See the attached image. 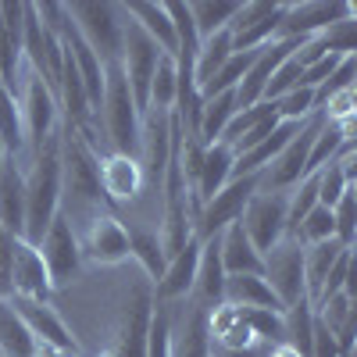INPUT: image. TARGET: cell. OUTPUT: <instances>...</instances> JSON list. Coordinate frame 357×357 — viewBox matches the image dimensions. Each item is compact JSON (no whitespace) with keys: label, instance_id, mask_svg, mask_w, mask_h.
<instances>
[{"label":"cell","instance_id":"40","mask_svg":"<svg viewBox=\"0 0 357 357\" xmlns=\"http://www.w3.org/2000/svg\"><path fill=\"white\" fill-rule=\"evenodd\" d=\"M314 43H318L325 54L354 57V50H357V15H354V18H343V22H336V25H329L325 33L314 36Z\"/></svg>","mask_w":357,"mask_h":357},{"label":"cell","instance_id":"9","mask_svg":"<svg viewBox=\"0 0 357 357\" xmlns=\"http://www.w3.org/2000/svg\"><path fill=\"white\" fill-rule=\"evenodd\" d=\"M282 11L286 0H247L240 4V11L229 22V36H232V50H261L279 36L282 25Z\"/></svg>","mask_w":357,"mask_h":357},{"label":"cell","instance_id":"12","mask_svg":"<svg viewBox=\"0 0 357 357\" xmlns=\"http://www.w3.org/2000/svg\"><path fill=\"white\" fill-rule=\"evenodd\" d=\"M261 279L272 286V293L279 296V304L289 307L304 296V247L282 236V240L264 254L261 264Z\"/></svg>","mask_w":357,"mask_h":357},{"label":"cell","instance_id":"33","mask_svg":"<svg viewBox=\"0 0 357 357\" xmlns=\"http://www.w3.org/2000/svg\"><path fill=\"white\" fill-rule=\"evenodd\" d=\"M229 54H232V36H229V29H222V33L200 40V50H197V57H193V79H197V89H200L207 79H211L225 61H229Z\"/></svg>","mask_w":357,"mask_h":357},{"label":"cell","instance_id":"21","mask_svg":"<svg viewBox=\"0 0 357 357\" xmlns=\"http://www.w3.org/2000/svg\"><path fill=\"white\" fill-rule=\"evenodd\" d=\"M207 336H211L215 350H254L257 340L243 318V307L218 304L207 311Z\"/></svg>","mask_w":357,"mask_h":357},{"label":"cell","instance_id":"29","mask_svg":"<svg viewBox=\"0 0 357 357\" xmlns=\"http://www.w3.org/2000/svg\"><path fill=\"white\" fill-rule=\"evenodd\" d=\"M347 247L336 243V240H325V243H314V247H304V296L314 304L318 293L325 286V275L333 272V264L340 261Z\"/></svg>","mask_w":357,"mask_h":357},{"label":"cell","instance_id":"2","mask_svg":"<svg viewBox=\"0 0 357 357\" xmlns=\"http://www.w3.org/2000/svg\"><path fill=\"white\" fill-rule=\"evenodd\" d=\"M97 111H104V129H107V139H111V151L139 158V118L143 114H139V107L129 93L126 72L118 61L104 68V97H100Z\"/></svg>","mask_w":357,"mask_h":357},{"label":"cell","instance_id":"23","mask_svg":"<svg viewBox=\"0 0 357 357\" xmlns=\"http://www.w3.org/2000/svg\"><path fill=\"white\" fill-rule=\"evenodd\" d=\"M118 8H122V15L129 22H136L143 33L161 47V54L175 57V25H172V18L165 11V0L161 4L158 0H129V4H118Z\"/></svg>","mask_w":357,"mask_h":357},{"label":"cell","instance_id":"17","mask_svg":"<svg viewBox=\"0 0 357 357\" xmlns=\"http://www.w3.org/2000/svg\"><path fill=\"white\" fill-rule=\"evenodd\" d=\"M79 254L93 264H118L126 261L132 250H129V229L118 222L114 215H97L89 222L86 236L79 240Z\"/></svg>","mask_w":357,"mask_h":357},{"label":"cell","instance_id":"14","mask_svg":"<svg viewBox=\"0 0 357 357\" xmlns=\"http://www.w3.org/2000/svg\"><path fill=\"white\" fill-rule=\"evenodd\" d=\"M22 104V126H25V146H33V151H40V146L54 136V126H57V97L54 89L29 72L25 79V97L18 100Z\"/></svg>","mask_w":357,"mask_h":357},{"label":"cell","instance_id":"7","mask_svg":"<svg viewBox=\"0 0 357 357\" xmlns=\"http://www.w3.org/2000/svg\"><path fill=\"white\" fill-rule=\"evenodd\" d=\"M61 193L75 197L79 204H93L104 197L97 154L79 139L75 129H65V136H61Z\"/></svg>","mask_w":357,"mask_h":357},{"label":"cell","instance_id":"45","mask_svg":"<svg viewBox=\"0 0 357 357\" xmlns=\"http://www.w3.org/2000/svg\"><path fill=\"white\" fill-rule=\"evenodd\" d=\"M354 75H357V61H354V57H343V61H340V68H336L329 79H325V82L314 89V107H321V104L329 100V97H336L340 89L354 86Z\"/></svg>","mask_w":357,"mask_h":357},{"label":"cell","instance_id":"13","mask_svg":"<svg viewBox=\"0 0 357 357\" xmlns=\"http://www.w3.org/2000/svg\"><path fill=\"white\" fill-rule=\"evenodd\" d=\"M43 264H47V275L54 286H65L72 282V275L79 272V264H82V254H79V236L72 229V218L65 211H57L50 229L43 232V240L36 243Z\"/></svg>","mask_w":357,"mask_h":357},{"label":"cell","instance_id":"26","mask_svg":"<svg viewBox=\"0 0 357 357\" xmlns=\"http://www.w3.org/2000/svg\"><path fill=\"white\" fill-rule=\"evenodd\" d=\"M301 126H304V122H301ZM301 126H296V122H279L257 146H250V151H243V154H236L232 178H240V175H261L268 165H272V161L282 154V146L296 136V129H301Z\"/></svg>","mask_w":357,"mask_h":357},{"label":"cell","instance_id":"47","mask_svg":"<svg viewBox=\"0 0 357 357\" xmlns=\"http://www.w3.org/2000/svg\"><path fill=\"white\" fill-rule=\"evenodd\" d=\"M275 126H279V118H275V114H272V118H264V122H261L257 129H250L247 136H240V139L232 143V154H243V151H250V146H257V143H261L268 132H272Z\"/></svg>","mask_w":357,"mask_h":357},{"label":"cell","instance_id":"18","mask_svg":"<svg viewBox=\"0 0 357 357\" xmlns=\"http://www.w3.org/2000/svg\"><path fill=\"white\" fill-rule=\"evenodd\" d=\"M197 264H200V240H193L178 250L175 257L165 261V272L161 279L154 282V304H172V301H186L193 293V282H197Z\"/></svg>","mask_w":357,"mask_h":357},{"label":"cell","instance_id":"38","mask_svg":"<svg viewBox=\"0 0 357 357\" xmlns=\"http://www.w3.org/2000/svg\"><path fill=\"white\" fill-rule=\"evenodd\" d=\"M289 240H296L301 247H314V243H325V240H336V225H333V211L329 207H311V211L301 218V225H296L289 232Z\"/></svg>","mask_w":357,"mask_h":357},{"label":"cell","instance_id":"31","mask_svg":"<svg viewBox=\"0 0 357 357\" xmlns=\"http://www.w3.org/2000/svg\"><path fill=\"white\" fill-rule=\"evenodd\" d=\"M236 114V93H218V97H207L204 107H200V126H197V139L207 146V143H218L225 126L232 122Z\"/></svg>","mask_w":357,"mask_h":357},{"label":"cell","instance_id":"15","mask_svg":"<svg viewBox=\"0 0 357 357\" xmlns=\"http://www.w3.org/2000/svg\"><path fill=\"white\" fill-rule=\"evenodd\" d=\"M54 293V282L47 275V264L33 243H25L22 236H15L11 243V296H25V301L47 304Z\"/></svg>","mask_w":357,"mask_h":357},{"label":"cell","instance_id":"28","mask_svg":"<svg viewBox=\"0 0 357 357\" xmlns=\"http://www.w3.org/2000/svg\"><path fill=\"white\" fill-rule=\"evenodd\" d=\"M232 165H236V154L229 143H207L204 146V161H200V183H197V200L200 207L211 200L229 178H232Z\"/></svg>","mask_w":357,"mask_h":357},{"label":"cell","instance_id":"37","mask_svg":"<svg viewBox=\"0 0 357 357\" xmlns=\"http://www.w3.org/2000/svg\"><path fill=\"white\" fill-rule=\"evenodd\" d=\"M175 89H178V72H175V57L161 54V61L151 79V100L146 111H172L175 107Z\"/></svg>","mask_w":357,"mask_h":357},{"label":"cell","instance_id":"48","mask_svg":"<svg viewBox=\"0 0 357 357\" xmlns=\"http://www.w3.org/2000/svg\"><path fill=\"white\" fill-rule=\"evenodd\" d=\"M33 357H79V350H65V347H54V343H40L36 340Z\"/></svg>","mask_w":357,"mask_h":357},{"label":"cell","instance_id":"39","mask_svg":"<svg viewBox=\"0 0 357 357\" xmlns=\"http://www.w3.org/2000/svg\"><path fill=\"white\" fill-rule=\"evenodd\" d=\"M272 107H275L279 122H296L301 126L318 111L314 107V89L311 86H296V89H289V93H282L279 100H272Z\"/></svg>","mask_w":357,"mask_h":357},{"label":"cell","instance_id":"42","mask_svg":"<svg viewBox=\"0 0 357 357\" xmlns=\"http://www.w3.org/2000/svg\"><path fill=\"white\" fill-rule=\"evenodd\" d=\"M146 357H172V318L165 304H154L146 325Z\"/></svg>","mask_w":357,"mask_h":357},{"label":"cell","instance_id":"4","mask_svg":"<svg viewBox=\"0 0 357 357\" xmlns=\"http://www.w3.org/2000/svg\"><path fill=\"white\" fill-rule=\"evenodd\" d=\"M158 61H161V47L146 36L136 22H126V25H122V54H118V65H122V72H126L129 93H132L139 114H146V100H151V79H154Z\"/></svg>","mask_w":357,"mask_h":357},{"label":"cell","instance_id":"49","mask_svg":"<svg viewBox=\"0 0 357 357\" xmlns=\"http://www.w3.org/2000/svg\"><path fill=\"white\" fill-rule=\"evenodd\" d=\"M264 357H301V350H293L289 343H275L272 350H268Z\"/></svg>","mask_w":357,"mask_h":357},{"label":"cell","instance_id":"22","mask_svg":"<svg viewBox=\"0 0 357 357\" xmlns=\"http://www.w3.org/2000/svg\"><path fill=\"white\" fill-rule=\"evenodd\" d=\"M218 254H222V268L225 275H261L264 257L254 250L250 236L243 232L240 222H232L218 232Z\"/></svg>","mask_w":357,"mask_h":357},{"label":"cell","instance_id":"27","mask_svg":"<svg viewBox=\"0 0 357 357\" xmlns=\"http://www.w3.org/2000/svg\"><path fill=\"white\" fill-rule=\"evenodd\" d=\"M222 304H232V307H261V311L286 314V307L279 304V296L272 293V286H268L261 275H225Z\"/></svg>","mask_w":357,"mask_h":357},{"label":"cell","instance_id":"5","mask_svg":"<svg viewBox=\"0 0 357 357\" xmlns=\"http://www.w3.org/2000/svg\"><path fill=\"white\" fill-rule=\"evenodd\" d=\"M261 190V175H240V178H229V183L207 200L200 211H197V222H193V236L197 240H215V236L232 225V222H240L243 215V207L247 200Z\"/></svg>","mask_w":357,"mask_h":357},{"label":"cell","instance_id":"34","mask_svg":"<svg viewBox=\"0 0 357 357\" xmlns=\"http://www.w3.org/2000/svg\"><path fill=\"white\" fill-rule=\"evenodd\" d=\"M240 11L236 0H193L190 4V15H193V25H197V36H215L222 29H229L232 15Z\"/></svg>","mask_w":357,"mask_h":357},{"label":"cell","instance_id":"36","mask_svg":"<svg viewBox=\"0 0 357 357\" xmlns=\"http://www.w3.org/2000/svg\"><path fill=\"white\" fill-rule=\"evenodd\" d=\"M129 250H132V257L139 261L143 272L151 275V282H158L161 272H165V250H161V243H158V232L129 229Z\"/></svg>","mask_w":357,"mask_h":357},{"label":"cell","instance_id":"24","mask_svg":"<svg viewBox=\"0 0 357 357\" xmlns=\"http://www.w3.org/2000/svg\"><path fill=\"white\" fill-rule=\"evenodd\" d=\"M222 289H225V268H222V254H218V236L215 240H200V264H197V304L204 311H211L222 304Z\"/></svg>","mask_w":357,"mask_h":357},{"label":"cell","instance_id":"20","mask_svg":"<svg viewBox=\"0 0 357 357\" xmlns=\"http://www.w3.org/2000/svg\"><path fill=\"white\" fill-rule=\"evenodd\" d=\"M154 296L151 289H136L126 304L122 329H118V347L111 350L114 357H146V325H151Z\"/></svg>","mask_w":357,"mask_h":357},{"label":"cell","instance_id":"44","mask_svg":"<svg viewBox=\"0 0 357 357\" xmlns=\"http://www.w3.org/2000/svg\"><path fill=\"white\" fill-rule=\"evenodd\" d=\"M296 86H304V68L293 61V54L286 57V61L275 68V75H272V82L264 86V100L272 104V100H279L282 93H289V89H296Z\"/></svg>","mask_w":357,"mask_h":357},{"label":"cell","instance_id":"1","mask_svg":"<svg viewBox=\"0 0 357 357\" xmlns=\"http://www.w3.org/2000/svg\"><path fill=\"white\" fill-rule=\"evenodd\" d=\"M61 211V139L50 136L33 151V168L25 175V243H40L54 215Z\"/></svg>","mask_w":357,"mask_h":357},{"label":"cell","instance_id":"46","mask_svg":"<svg viewBox=\"0 0 357 357\" xmlns=\"http://www.w3.org/2000/svg\"><path fill=\"white\" fill-rule=\"evenodd\" d=\"M340 61H343V57H336V54H325V57H318V61H311V65L304 68V86L318 89L325 79H329V75L340 68Z\"/></svg>","mask_w":357,"mask_h":357},{"label":"cell","instance_id":"6","mask_svg":"<svg viewBox=\"0 0 357 357\" xmlns=\"http://www.w3.org/2000/svg\"><path fill=\"white\" fill-rule=\"evenodd\" d=\"M175 139H178V126L172 111H146L139 118V154H143V178L161 193L165 183V172L175 151Z\"/></svg>","mask_w":357,"mask_h":357},{"label":"cell","instance_id":"35","mask_svg":"<svg viewBox=\"0 0 357 357\" xmlns=\"http://www.w3.org/2000/svg\"><path fill=\"white\" fill-rule=\"evenodd\" d=\"M282 321H286V343L293 350H301V357H307L311 354V336H314V307H311L307 296L289 304Z\"/></svg>","mask_w":357,"mask_h":357},{"label":"cell","instance_id":"43","mask_svg":"<svg viewBox=\"0 0 357 357\" xmlns=\"http://www.w3.org/2000/svg\"><path fill=\"white\" fill-rule=\"evenodd\" d=\"M333 225H336V243L354 247V236H357V193H354V186L333 207Z\"/></svg>","mask_w":357,"mask_h":357},{"label":"cell","instance_id":"30","mask_svg":"<svg viewBox=\"0 0 357 357\" xmlns=\"http://www.w3.org/2000/svg\"><path fill=\"white\" fill-rule=\"evenodd\" d=\"M172 357H211V336H207V311L193 307L183 321V333H172Z\"/></svg>","mask_w":357,"mask_h":357},{"label":"cell","instance_id":"50","mask_svg":"<svg viewBox=\"0 0 357 357\" xmlns=\"http://www.w3.org/2000/svg\"><path fill=\"white\" fill-rule=\"evenodd\" d=\"M97 357H114V354H111V350H104V354H97Z\"/></svg>","mask_w":357,"mask_h":357},{"label":"cell","instance_id":"10","mask_svg":"<svg viewBox=\"0 0 357 357\" xmlns=\"http://www.w3.org/2000/svg\"><path fill=\"white\" fill-rule=\"evenodd\" d=\"M286 204H289V193L257 190V193L247 200V207H243L240 225H243V232L250 236V243H254V250H257L261 257L286 236Z\"/></svg>","mask_w":357,"mask_h":357},{"label":"cell","instance_id":"41","mask_svg":"<svg viewBox=\"0 0 357 357\" xmlns=\"http://www.w3.org/2000/svg\"><path fill=\"white\" fill-rule=\"evenodd\" d=\"M272 114H275V107L268 104V100H257V104H250V107H240V111L232 114V122L225 126L222 143H229V146H232L240 136H247L250 129H257V126L264 122V118H272Z\"/></svg>","mask_w":357,"mask_h":357},{"label":"cell","instance_id":"32","mask_svg":"<svg viewBox=\"0 0 357 357\" xmlns=\"http://www.w3.org/2000/svg\"><path fill=\"white\" fill-rule=\"evenodd\" d=\"M33 333L25 329V321L11 311L8 301H0V357H33Z\"/></svg>","mask_w":357,"mask_h":357},{"label":"cell","instance_id":"8","mask_svg":"<svg viewBox=\"0 0 357 357\" xmlns=\"http://www.w3.org/2000/svg\"><path fill=\"white\" fill-rule=\"evenodd\" d=\"M354 15H357V8L347 4V0H333V4H325V0H286L275 40H314L329 25L354 18Z\"/></svg>","mask_w":357,"mask_h":357},{"label":"cell","instance_id":"19","mask_svg":"<svg viewBox=\"0 0 357 357\" xmlns=\"http://www.w3.org/2000/svg\"><path fill=\"white\" fill-rule=\"evenodd\" d=\"M11 311L25 321V329L33 333V340L40 343H54V347H65V350H75V340L72 333L65 329V321L57 318V311L50 304H40V301H25V296H8Z\"/></svg>","mask_w":357,"mask_h":357},{"label":"cell","instance_id":"16","mask_svg":"<svg viewBox=\"0 0 357 357\" xmlns=\"http://www.w3.org/2000/svg\"><path fill=\"white\" fill-rule=\"evenodd\" d=\"M97 168H100V193H104L111 204H136L139 193L146 190L139 158L107 151V154L97 158Z\"/></svg>","mask_w":357,"mask_h":357},{"label":"cell","instance_id":"25","mask_svg":"<svg viewBox=\"0 0 357 357\" xmlns=\"http://www.w3.org/2000/svg\"><path fill=\"white\" fill-rule=\"evenodd\" d=\"M0 229L11 236L25 232V175L18 172L15 158L0 168Z\"/></svg>","mask_w":357,"mask_h":357},{"label":"cell","instance_id":"11","mask_svg":"<svg viewBox=\"0 0 357 357\" xmlns=\"http://www.w3.org/2000/svg\"><path fill=\"white\" fill-rule=\"evenodd\" d=\"M318 126H321V111H314L307 122L296 129V136L282 146V154L261 172V190H268V193H289L296 183H301L304 168H307V151H311V143H314Z\"/></svg>","mask_w":357,"mask_h":357},{"label":"cell","instance_id":"3","mask_svg":"<svg viewBox=\"0 0 357 357\" xmlns=\"http://www.w3.org/2000/svg\"><path fill=\"white\" fill-rule=\"evenodd\" d=\"M68 25L75 36L100 57V65H114L122 54V8L118 4H65Z\"/></svg>","mask_w":357,"mask_h":357}]
</instances>
